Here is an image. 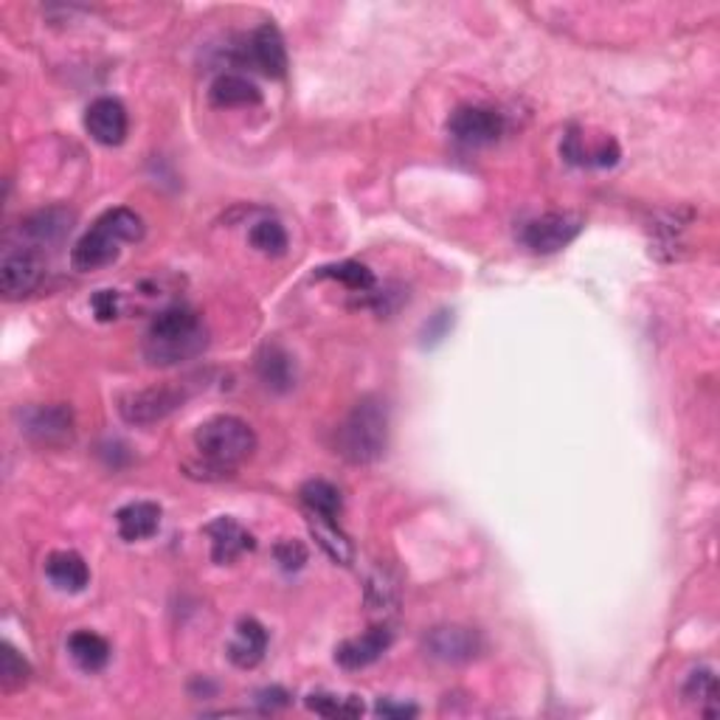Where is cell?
<instances>
[{
  "instance_id": "2",
  "label": "cell",
  "mask_w": 720,
  "mask_h": 720,
  "mask_svg": "<svg viewBox=\"0 0 720 720\" xmlns=\"http://www.w3.org/2000/svg\"><path fill=\"white\" fill-rule=\"evenodd\" d=\"M194 445H198V453L206 462L209 473H217L223 479V476H231L242 462L254 456L256 433L245 419L223 414V417L209 419V422L198 428Z\"/></svg>"
},
{
  "instance_id": "8",
  "label": "cell",
  "mask_w": 720,
  "mask_h": 720,
  "mask_svg": "<svg viewBox=\"0 0 720 720\" xmlns=\"http://www.w3.org/2000/svg\"><path fill=\"white\" fill-rule=\"evenodd\" d=\"M481 647H484L481 633L476 628H465V624H440L426 636L428 656L445 661V665H462V661L476 659Z\"/></svg>"
},
{
  "instance_id": "26",
  "label": "cell",
  "mask_w": 720,
  "mask_h": 720,
  "mask_svg": "<svg viewBox=\"0 0 720 720\" xmlns=\"http://www.w3.org/2000/svg\"><path fill=\"white\" fill-rule=\"evenodd\" d=\"M686 700H695V704H707V715L712 718L715 707H718V679H715V672L707 670V667H700V670L690 672V679H686L684 686Z\"/></svg>"
},
{
  "instance_id": "13",
  "label": "cell",
  "mask_w": 720,
  "mask_h": 720,
  "mask_svg": "<svg viewBox=\"0 0 720 720\" xmlns=\"http://www.w3.org/2000/svg\"><path fill=\"white\" fill-rule=\"evenodd\" d=\"M391 647V631L389 628H371L364 636L346 639L336 650V661L343 670H364V667L375 665Z\"/></svg>"
},
{
  "instance_id": "4",
  "label": "cell",
  "mask_w": 720,
  "mask_h": 720,
  "mask_svg": "<svg viewBox=\"0 0 720 720\" xmlns=\"http://www.w3.org/2000/svg\"><path fill=\"white\" fill-rule=\"evenodd\" d=\"M338 453L352 465L378 462L389 445V412L378 397H364L346 414L336 437Z\"/></svg>"
},
{
  "instance_id": "30",
  "label": "cell",
  "mask_w": 720,
  "mask_h": 720,
  "mask_svg": "<svg viewBox=\"0 0 720 720\" xmlns=\"http://www.w3.org/2000/svg\"><path fill=\"white\" fill-rule=\"evenodd\" d=\"M276 563H279L285 571H299L307 563V550H304V543L299 541H281L276 543Z\"/></svg>"
},
{
  "instance_id": "27",
  "label": "cell",
  "mask_w": 720,
  "mask_h": 720,
  "mask_svg": "<svg viewBox=\"0 0 720 720\" xmlns=\"http://www.w3.org/2000/svg\"><path fill=\"white\" fill-rule=\"evenodd\" d=\"M251 245L268 256H281L288 251V231L279 220H260L251 228Z\"/></svg>"
},
{
  "instance_id": "31",
  "label": "cell",
  "mask_w": 720,
  "mask_h": 720,
  "mask_svg": "<svg viewBox=\"0 0 720 720\" xmlns=\"http://www.w3.org/2000/svg\"><path fill=\"white\" fill-rule=\"evenodd\" d=\"M90 307H93L99 321H113V318L118 316V293L116 290H99V293L90 299Z\"/></svg>"
},
{
  "instance_id": "10",
  "label": "cell",
  "mask_w": 720,
  "mask_h": 720,
  "mask_svg": "<svg viewBox=\"0 0 720 720\" xmlns=\"http://www.w3.org/2000/svg\"><path fill=\"white\" fill-rule=\"evenodd\" d=\"M21 431L37 445H62L74 433L68 405H35L21 414Z\"/></svg>"
},
{
  "instance_id": "22",
  "label": "cell",
  "mask_w": 720,
  "mask_h": 720,
  "mask_svg": "<svg viewBox=\"0 0 720 720\" xmlns=\"http://www.w3.org/2000/svg\"><path fill=\"white\" fill-rule=\"evenodd\" d=\"M310 532L316 538V543L327 552V557L341 566H350L352 563V543L350 538L343 535L338 529L336 518H318V515H310Z\"/></svg>"
},
{
  "instance_id": "11",
  "label": "cell",
  "mask_w": 720,
  "mask_h": 720,
  "mask_svg": "<svg viewBox=\"0 0 720 720\" xmlns=\"http://www.w3.org/2000/svg\"><path fill=\"white\" fill-rule=\"evenodd\" d=\"M127 111L124 104L113 97H99L88 104L85 111V127L90 138L102 147H118L127 138Z\"/></svg>"
},
{
  "instance_id": "21",
  "label": "cell",
  "mask_w": 720,
  "mask_h": 720,
  "mask_svg": "<svg viewBox=\"0 0 720 720\" xmlns=\"http://www.w3.org/2000/svg\"><path fill=\"white\" fill-rule=\"evenodd\" d=\"M71 659L83 667L85 672H99L108 661H111V645L108 639H102L93 631H76L68 639Z\"/></svg>"
},
{
  "instance_id": "19",
  "label": "cell",
  "mask_w": 720,
  "mask_h": 720,
  "mask_svg": "<svg viewBox=\"0 0 720 720\" xmlns=\"http://www.w3.org/2000/svg\"><path fill=\"white\" fill-rule=\"evenodd\" d=\"M209 97L217 108H254L262 102V90L240 74H223L212 83Z\"/></svg>"
},
{
  "instance_id": "24",
  "label": "cell",
  "mask_w": 720,
  "mask_h": 720,
  "mask_svg": "<svg viewBox=\"0 0 720 720\" xmlns=\"http://www.w3.org/2000/svg\"><path fill=\"white\" fill-rule=\"evenodd\" d=\"M310 712L321 715V718H357L364 715V704L355 695H332V693H313L307 695Z\"/></svg>"
},
{
  "instance_id": "17",
  "label": "cell",
  "mask_w": 720,
  "mask_h": 720,
  "mask_svg": "<svg viewBox=\"0 0 720 720\" xmlns=\"http://www.w3.org/2000/svg\"><path fill=\"white\" fill-rule=\"evenodd\" d=\"M265 650H268V631L256 619H242L237 624V636L228 647V659L242 670H251L265 659Z\"/></svg>"
},
{
  "instance_id": "18",
  "label": "cell",
  "mask_w": 720,
  "mask_h": 720,
  "mask_svg": "<svg viewBox=\"0 0 720 720\" xmlns=\"http://www.w3.org/2000/svg\"><path fill=\"white\" fill-rule=\"evenodd\" d=\"M46 574H49L54 589L68 591V594H79V591H85V585L90 583L88 563L83 560V555H76V552H54V555H49V560H46Z\"/></svg>"
},
{
  "instance_id": "33",
  "label": "cell",
  "mask_w": 720,
  "mask_h": 720,
  "mask_svg": "<svg viewBox=\"0 0 720 720\" xmlns=\"http://www.w3.org/2000/svg\"><path fill=\"white\" fill-rule=\"evenodd\" d=\"M256 698H260V704L265 709H279V707H288V704H290V695L285 693L281 686H270V690H262Z\"/></svg>"
},
{
  "instance_id": "1",
  "label": "cell",
  "mask_w": 720,
  "mask_h": 720,
  "mask_svg": "<svg viewBox=\"0 0 720 720\" xmlns=\"http://www.w3.org/2000/svg\"><path fill=\"white\" fill-rule=\"evenodd\" d=\"M209 336L194 310L175 304L152 318L144 341V357L152 366H175L206 350Z\"/></svg>"
},
{
  "instance_id": "3",
  "label": "cell",
  "mask_w": 720,
  "mask_h": 720,
  "mask_svg": "<svg viewBox=\"0 0 720 720\" xmlns=\"http://www.w3.org/2000/svg\"><path fill=\"white\" fill-rule=\"evenodd\" d=\"M144 237V220L132 209H111L97 220L71 251V265L76 270H99L118 260L122 242H138Z\"/></svg>"
},
{
  "instance_id": "15",
  "label": "cell",
  "mask_w": 720,
  "mask_h": 720,
  "mask_svg": "<svg viewBox=\"0 0 720 720\" xmlns=\"http://www.w3.org/2000/svg\"><path fill=\"white\" fill-rule=\"evenodd\" d=\"M206 535L212 538V560L226 566V563H233L240 555L251 552L256 546L254 535L242 529L240 523L233 521V518H217L206 527Z\"/></svg>"
},
{
  "instance_id": "12",
  "label": "cell",
  "mask_w": 720,
  "mask_h": 720,
  "mask_svg": "<svg viewBox=\"0 0 720 720\" xmlns=\"http://www.w3.org/2000/svg\"><path fill=\"white\" fill-rule=\"evenodd\" d=\"M76 214L65 206H49L21 220V237L35 245H56L74 231Z\"/></svg>"
},
{
  "instance_id": "29",
  "label": "cell",
  "mask_w": 720,
  "mask_h": 720,
  "mask_svg": "<svg viewBox=\"0 0 720 720\" xmlns=\"http://www.w3.org/2000/svg\"><path fill=\"white\" fill-rule=\"evenodd\" d=\"M28 675H31L28 661L12 645H3V653H0V681H3V686L26 684Z\"/></svg>"
},
{
  "instance_id": "34",
  "label": "cell",
  "mask_w": 720,
  "mask_h": 720,
  "mask_svg": "<svg viewBox=\"0 0 720 720\" xmlns=\"http://www.w3.org/2000/svg\"><path fill=\"white\" fill-rule=\"evenodd\" d=\"M378 715H383V718H414L417 707H412V704H394V700L386 698L378 704Z\"/></svg>"
},
{
  "instance_id": "25",
  "label": "cell",
  "mask_w": 720,
  "mask_h": 720,
  "mask_svg": "<svg viewBox=\"0 0 720 720\" xmlns=\"http://www.w3.org/2000/svg\"><path fill=\"white\" fill-rule=\"evenodd\" d=\"M318 276L321 279L343 281L346 288L357 290V293H366V290L375 288V274L366 265H361V262H338V265L318 270Z\"/></svg>"
},
{
  "instance_id": "6",
  "label": "cell",
  "mask_w": 720,
  "mask_h": 720,
  "mask_svg": "<svg viewBox=\"0 0 720 720\" xmlns=\"http://www.w3.org/2000/svg\"><path fill=\"white\" fill-rule=\"evenodd\" d=\"M46 279V256L37 248H9L0 262V293L9 302L35 293Z\"/></svg>"
},
{
  "instance_id": "7",
  "label": "cell",
  "mask_w": 720,
  "mask_h": 720,
  "mask_svg": "<svg viewBox=\"0 0 720 720\" xmlns=\"http://www.w3.org/2000/svg\"><path fill=\"white\" fill-rule=\"evenodd\" d=\"M583 231V217L571 212H550L527 223L521 240L523 245L532 248L535 254H557L569 242L577 240V233Z\"/></svg>"
},
{
  "instance_id": "28",
  "label": "cell",
  "mask_w": 720,
  "mask_h": 720,
  "mask_svg": "<svg viewBox=\"0 0 720 720\" xmlns=\"http://www.w3.org/2000/svg\"><path fill=\"white\" fill-rule=\"evenodd\" d=\"M563 155H566V161H571V164H591V155L585 150H580V136H577L574 130L566 136V144H563ZM617 159H619V147L614 144V141H603V144H599V150L594 152V164H599V166L617 164Z\"/></svg>"
},
{
  "instance_id": "23",
  "label": "cell",
  "mask_w": 720,
  "mask_h": 720,
  "mask_svg": "<svg viewBox=\"0 0 720 720\" xmlns=\"http://www.w3.org/2000/svg\"><path fill=\"white\" fill-rule=\"evenodd\" d=\"M302 504L310 509V515H318V518H338L341 515V490L327 479H313L302 488Z\"/></svg>"
},
{
  "instance_id": "16",
  "label": "cell",
  "mask_w": 720,
  "mask_h": 720,
  "mask_svg": "<svg viewBox=\"0 0 720 720\" xmlns=\"http://www.w3.org/2000/svg\"><path fill=\"white\" fill-rule=\"evenodd\" d=\"M116 527L122 541H147V538L159 532L161 507L159 504H152V501H132V504H127V507H122L116 513Z\"/></svg>"
},
{
  "instance_id": "14",
  "label": "cell",
  "mask_w": 720,
  "mask_h": 720,
  "mask_svg": "<svg viewBox=\"0 0 720 720\" xmlns=\"http://www.w3.org/2000/svg\"><path fill=\"white\" fill-rule=\"evenodd\" d=\"M248 51H251V62L270 79H281L288 74V49H285V40L274 23L256 28Z\"/></svg>"
},
{
  "instance_id": "20",
  "label": "cell",
  "mask_w": 720,
  "mask_h": 720,
  "mask_svg": "<svg viewBox=\"0 0 720 720\" xmlns=\"http://www.w3.org/2000/svg\"><path fill=\"white\" fill-rule=\"evenodd\" d=\"M256 371H260V380L268 386L270 391H288L293 389L295 369L293 361L285 350L279 346H265L256 357Z\"/></svg>"
},
{
  "instance_id": "9",
  "label": "cell",
  "mask_w": 720,
  "mask_h": 720,
  "mask_svg": "<svg viewBox=\"0 0 720 720\" xmlns=\"http://www.w3.org/2000/svg\"><path fill=\"white\" fill-rule=\"evenodd\" d=\"M447 130L451 136L467 147H484L498 141L501 132H504V116L490 108H479V104H467L453 113L451 122H447Z\"/></svg>"
},
{
  "instance_id": "5",
  "label": "cell",
  "mask_w": 720,
  "mask_h": 720,
  "mask_svg": "<svg viewBox=\"0 0 720 720\" xmlns=\"http://www.w3.org/2000/svg\"><path fill=\"white\" fill-rule=\"evenodd\" d=\"M186 403V391L178 386H152V389L132 391L118 400V414L130 426H152Z\"/></svg>"
},
{
  "instance_id": "32",
  "label": "cell",
  "mask_w": 720,
  "mask_h": 720,
  "mask_svg": "<svg viewBox=\"0 0 720 720\" xmlns=\"http://www.w3.org/2000/svg\"><path fill=\"white\" fill-rule=\"evenodd\" d=\"M451 321L453 318L447 310H442L440 316L431 318V324L426 327V343H440L447 336V330H451Z\"/></svg>"
}]
</instances>
